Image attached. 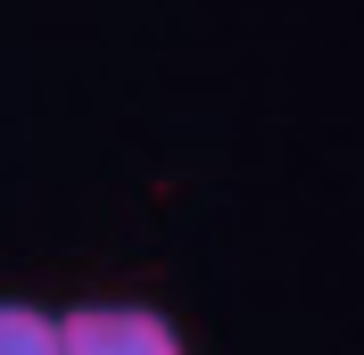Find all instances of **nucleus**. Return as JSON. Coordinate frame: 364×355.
Masks as SVG:
<instances>
[{
    "label": "nucleus",
    "instance_id": "obj_1",
    "mask_svg": "<svg viewBox=\"0 0 364 355\" xmlns=\"http://www.w3.org/2000/svg\"><path fill=\"white\" fill-rule=\"evenodd\" d=\"M58 347L67 355H191V339L149 297H83L58 314Z\"/></svg>",
    "mask_w": 364,
    "mask_h": 355
},
{
    "label": "nucleus",
    "instance_id": "obj_2",
    "mask_svg": "<svg viewBox=\"0 0 364 355\" xmlns=\"http://www.w3.org/2000/svg\"><path fill=\"white\" fill-rule=\"evenodd\" d=\"M0 355H67L58 347V314L33 297H0Z\"/></svg>",
    "mask_w": 364,
    "mask_h": 355
}]
</instances>
